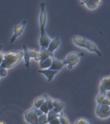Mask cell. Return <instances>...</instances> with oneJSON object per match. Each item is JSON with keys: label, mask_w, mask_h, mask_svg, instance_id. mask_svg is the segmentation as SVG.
Listing matches in <instances>:
<instances>
[{"label": "cell", "mask_w": 110, "mask_h": 124, "mask_svg": "<svg viewBox=\"0 0 110 124\" xmlns=\"http://www.w3.org/2000/svg\"><path fill=\"white\" fill-rule=\"evenodd\" d=\"M110 105H107L104 104H99L98 107H97V109L100 110H102V111H110Z\"/></svg>", "instance_id": "obj_23"}, {"label": "cell", "mask_w": 110, "mask_h": 124, "mask_svg": "<svg viewBox=\"0 0 110 124\" xmlns=\"http://www.w3.org/2000/svg\"><path fill=\"white\" fill-rule=\"evenodd\" d=\"M91 1L94 2V3H97V5L101 4L102 3V0H91Z\"/></svg>", "instance_id": "obj_35"}, {"label": "cell", "mask_w": 110, "mask_h": 124, "mask_svg": "<svg viewBox=\"0 0 110 124\" xmlns=\"http://www.w3.org/2000/svg\"><path fill=\"white\" fill-rule=\"evenodd\" d=\"M86 122H87V120L85 118H80L76 120L75 124H85Z\"/></svg>", "instance_id": "obj_32"}, {"label": "cell", "mask_w": 110, "mask_h": 124, "mask_svg": "<svg viewBox=\"0 0 110 124\" xmlns=\"http://www.w3.org/2000/svg\"><path fill=\"white\" fill-rule=\"evenodd\" d=\"M47 114H43L40 116H39V124H47Z\"/></svg>", "instance_id": "obj_19"}, {"label": "cell", "mask_w": 110, "mask_h": 124, "mask_svg": "<svg viewBox=\"0 0 110 124\" xmlns=\"http://www.w3.org/2000/svg\"><path fill=\"white\" fill-rule=\"evenodd\" d=\"M101 104L104 105H110V98L109 97H106V98L104 100L102 103Z\"/></svg>", "instance_id": "obj_33"}, {"label": "cell", "mask_w": 110, "mask_h": 124, "mask_svg": "<svg viewBox=\"0 0 110 124\" xmlns=\"http://www.w3.org/2000/svg\"><path fill=\"white\" fill-rule=\"evenodd\" d=\"M31 124H39V116L34 112L30 121Z\"/></svg>", "instance_id": "obj_24"}, {"label": "cell", "mask_w": 110, "mask_h": 124, "mask_svg": "<svg viewBox=\"0 0 110 124\" xmlns=\"http://www.w3.org/2000/svg\"><path fill=\"white\" fill-rule=\"evenodd\" d=\"M62 103V101L59 100V99H54V100H53V106H54V107L59 106Z\"/></svg>", "instance_id": "obj_29"}, {"label": "cell", "mask_w": 110, "mask_h": 124, "mask_svg": "<svg viewBox=\"0 0 110 124\" xmlns=\"http://www.w3.org/2000/svg\"><path fill=\"white\" fill-rule=\"evenodd\" d=\"M90 0H80V1H81L82 4H85L87 2H88Z\"/></svg>", "instance_id": "obj_36"}, {"label": "cell", "mask_w": 110, "mask_h": 124, "mask_svg": "<svg viewBox=\"0 0 110 124\" xmlns=\"http://www.w3.org/2000/svg\"><path fill=\"white\" fill-rule=\"evenodd\" d=\"M85 124H91V122H89V121H87V122H86Z\"/></svg>", "instance_id": "obj_38"}, {"label": "cell", "mask_w": 110, "mask_h": 124, "mask_svg": "<svg viewBox=\"0 0 110 124\" xmlns=\"http://www.w3.org/2000/svg\"><path fill=\"white\" fill-rule=\"evenodd\" d=\"M96 114L100 118H106L110 116V111H102L96 109Z\"/></svg>", "instance_id": "obj_15"}, {"label": "cell", "mask_w": 110, "mask_h": 124, "mask_svg": "<svg viewBox=\"0 0 110 124\" xmlns=\"http://www.w3.org/2000/svg\"><path fill=\"white\" fill-rule=\"evenodd\" d=\"M48 124H49V123H48Z\"/></svg>", "instance_id": "obj_41"}, {"label": "cell", "mask_w": 110, "mask_h": 124, "mask_svg": "<svg viewBox=\"0 0 110 124\" xmlns=\"http://www.w3.org/2000/svg\"><path fill=\"white\" fill-rule=\"evenodd\" d=\"M37 53V50L34 48H31L29 49V54H30V56H31V58H33L35 56L36 54Z\"/></svg>", "instance_id": "obj_31"}, {"label": "cell", "mask_w": 110, "mask_h": 124, "mask_svg": "<svg viewBox=\"0 0 110 124\" xmlns=\"http://www.w3.org/2000/svg\"><path fill=\"white\" fill-rule=\"evenodd\" d=\"M52 59H53V58H49L44 60V61H43V62H40V67L41 69H49L52 63Z\"/></svg>", "instance_id": "obj_12"}, {"label": "cell", "mask_w": 110, "mask_h": 124, "mask_svg": "<svg viewBox=\"0 0 110 124\" xmlns=\"http://www.w3.org/2000/svg\"><path fill=\"white\" fill-rule=\"evenodd\" d=\"M26 25H27V21L26 20H23L19 24L16 25L15 27H14V34L12 35V36L11 39H10V43H11L14 42L16 40V39L23 32Z\"/></svg>", "instance_id": "obj_3"}, {"label": "cell", "mask_w": 110, "mask_h": 124, "mask_svg": "<svg viewBox=\"0 0 110 124\" xmlns=\"http://www.w3.org/2000/svg\"><path fill=\"white\" fill-rule=\"evenodd\" d=\"M40 110H42L44 114H47V113L49 112V110H50V109L49 108L48 105H47L46 101H45V102L43 103V105L40 107Z\"/></svg>", "instance_id": "obj_22"}, {"label": "cell", "mask_w": 110, "mask_h": 124, "mask_svg": "<svg viewBox=\"0 0 110 124\" xmlns=\"http://www.w3.org/2000/svg\"><path fill=\"white\" fill-rule=\"evenodd\" d=\"M23 57V51L14 50L7 52L4 54L3 63L0 67L10 69L17 65Z\"/></svg>", "instance_id": "obj_1"}, {"label": "cell", "mask_w": 110, "mask_h": 124, "mask_svg": "<svg viewBox=\"0 0 110 124\" xmlns=\"http://www.w3.org/2000/svg\"><path fill=\"white\" fill-rule=\"evenodd\" d=\"M106 91H105V92H100V93L97 96V98H96L97 103L99 104H101L103 101H104V100L106 98Z\"/></svg>", "instance_id": "obj_16"}, {"label": "cell", "mask_w": 110, "mask_h": 124, "mask_svg": "<svg viewBox=\"0 0 110 124\" xmlns=\"http://www.w3.org/2000/svg\"><path fill=\"white\" fill-rule=\"evenodd\" d=\"M4 54L3 52V46L2 45H0V66L1 65L3 61Z\"/></svg>", "instance_id": "obj_26"}, {"label": "cell", "mask_w": 110, "mask_h": 124, "mask_svg": "<svg viewBox=\"0 0 110 124\" xmlns=\"http://www.w3.org/2000/svg\"><path fill=\"white\" fill-rule=\"evenodd\" d=\"M49 123L51 124H61L59 117H57V118H54V119L52 120L51 121H50Z\"/></svg>", "instance_id": "obj_30"}, {"label": "cell", "mask_w": 110, "mask_h": 124, "mask_svg": "<svg viewBox=\"0 0 110 124\" xmlns=\"http://www.w3.org/2000/svg\"><path fill=\"white\" fill-rule=\"evenodd\" d=\"M64 107H65V105H64V103H62V104L60 105L59 106L54 107L53 109H52V110H53L54 112H56V113H57V114H59V113H60V112H62V110L64 109Z\"/></svg>", "instance_id": "obj_25"}, {"label": "cell", "mask_w": 110, "mask_h": 124, "mask_svg": "<svg viewBox=\"0 0 110 124\" xmlns=\"http://www.w3.org/2000/svg\"><path fill=\"white\" fill-rule=\"evenodd\" d=\"M60 44V36L59 34L56 35V36L52 40H51V41L50 44L49 45L48 48V50H49L51 52H53L55 51V50L58 48V47L59 46Z\"/></svg>", "instance_id": "obj_5"}, {"label": "cell", "mask_w": 110, "mask_h": 124, "mask_svg": "<svg viewBox=\"0 0 110 124\" xmlns=\"http://www.w3.org/2000/svg\"><path fill=\"white\" fill-rule=\"evenodd\" d=\"M34 112L36 114L38 115V116H40L41 115H42L43 114H44L43 112L40 110V108H35V110H34Z\"/></svg>", "instance_id": "obj_34"}, {"label": "cell", "mask_w": 110, "mask_h": 124, "mask_svg": "<svg viewBox=\"0 0 110 124\" xmlns=\"http://www.w3.org/2000/svg\"><path fill=\"white\" fill-rule=\"evenodd\" d=\"M45 101V98L44 96H40L34 100V105L35 108H40V107L43 105V103Z\"/></svg>", "instance_id": "obj_14"}, {"label": "cell", "mask_w": 110, "mask_h": 124, "mask_svg": "<svg viewBox=\"0 0 110 124\" xmlns=\"http://www.w3.org/2000/svg\"><path fill=\"white\" fill-rule=\"evenodd\" d=\"M59 118H60V123L61 124H69V122L68 120V118H67V116L64 114H61L59 116Z\"/></svg>", "instance_id": "obj_20"}, {"label": "cell", "mask_w": 110, "mask_h": 124, "mask_svg": "<svg viewBox=\"0 0 110 124\" xmlns=\"http://www.w3.org/2000/svg\"><path fill=\"white\" fill-rule=\"evenodd\" d=\"M1 75H0V78H1Z\"/></svg>", "instance_id": "obj_40"}, {"label": "cell", "mask_w": 110, "mask_h": 124, "mask_svg": "<svg viewBox=\"0 0 110 124\" xmlns=\"http://www.w3.org/2000/svg\"><path fill=\"white\" fill-rule=\"evenodd\" d=\"M42 54H41L40 52H37L35 56L34 57V59L36 62H40L42 60Z\"/></svg>", "instance_id": "obj_28"}, {"label": "cell", "mask_w": 110, "mask_h": 124, "mask_svg": "<svg viewBox=\"0 0 110 124\" xmlns=\"http://www.w3.org/2000/svg\"><path fill=\"white\" fill-rule=\"evenodd\" d=\"M110 91V86H109L108 87V88H107L106 91Z\"/></svg>", "instance_id": "obj_39"}, {"label": "cell", "mask_w": 110, "mask_h": 124, "mask_svg": "<svg viewBox=\"0 0 110 124\" xmlns=\"http://www.w3.org/2000/svg\"><path fill=\"white\" fill-rule=\"evenodd\" d=\"M40 13L39 17L40 22V38H45L48 36L45 32V25L47 20V14L45 9V3H42L40 5Z\"/></svg>", "instance_id": "obj_2"}, {"label": "cell", "mask_w": 110, "mask_h": 124, "mask_svg": "<svg viewBox=\"0 0 110 124\" xmlns=\"http://www.w3.org/2000/svg\"><path fill=\"white\" fill-rule=\"evenodd\" d=\"M7 69L6 68L0 67V75L1 77H5L7 74Z\"/></svg>", "instance_id": "obj_27"}, {"label": "cell", "mask_w": 110, "mask_h": 124, "mask_svg": "<svg viewBox=\"0 0 110 124\" xmlns=\"http://www.w3.org/2000/svg\"><path fill=\"white\" fill-rule=\"evenodd\" d=\"M64 64L63 63V61L57 60L56 58H53V59H52V63L49 69L51 70H58L59 71V70L62 69V67H64Z\"/></svg>", "instance_id": "obj_9"}, {"label": "cell", "mask_w": 110, "mask_h": 124, "mask_svg": "<svg viewBox=\"0 0 110 124\" xmlns=\"http://www.w3.org/2000/svg\"><path fill=\"white\" fill-rule=\"evenodd\" d=\"M86 39L84 38L83 37L79 36H75L73 38V43L77 46L85 48L86 47Z\"/></svg>", "instance_id": "obj_8"}, {"label": "cell", "mask_w": 110, "mask_h": 124, "mask_svg": "<svg viewBox=\"0 0 110 124\" xmlns=\"http://www.w3.org/2000/svg\"><path fill=\"white\" fill-rule=\"evenodd\" d=\"M34 110H35V107L31 108L29 110H26L24 113V116H25V120L27 121L28 123L30 124V121L31 120V118L33 117V114H34Z\"/></svg>", "instance_id": "obj_13"}, {"label": "cell", "mask_w": 110, "mask_h": 124, "mask_svg": "<svg viewBox=\"0 0 110 124\" xmlns=\"http://www.w3.org/2000/svg\"><path fill=\"white\" fill-rule=\"evenodd\" d=\"M110 85V76H102L101 78V83H100V92H105L106 91L107 88Z\"/></svg>", "instance_id": "obj_6"}, {"label": "cell", "mask_w": 110, "mask_h": 124, "mask_svg": "<svg viewBox=\"0 0 110 124\" xmlns=\"http://www.w3.org/2000/svg\"><path fill=\"white\" fill-rule=\"evenodd\" d=\"M85 48H87V50H89V51H90V52L96 53V54H97V56H102L101 52H100L99 49H98V47H97V45L95 44V43H93V41H91L88 40V39L86 40V47H85Z\"/></svg>", "instance_id": "obj_7"}, {"label": "cell", "mask_w": 110, "mask_h": 124, "mask_svg": "<svg viewBox=\"0 0 110 124\" xmlns=\"http://www.w3.org/2000/svg\"><path fill=\"white\" fill-rule=\"evenodd\" d=\"M38 72L40 74H42L45 76L47 78V81H52L54 76L58 73V70H51L50 69H47L39 70Z\"/></svg>", "instance_id": "obj_4"}, {"label": "cell", "mask_w": 110, "mask_h": 124, "mask_svg": "<svg viewBox=\"0 0 110 124\" xmlns=\"http://www.w3.org/2000/svg\"><path fill=\"white\" fill-rule=\"evenodd\" d=\"M40 52L42 56V58L40 62H43L44 60H47L49 58H53V53L51 52L49 50H48L47 48H43V47H41Z\"/></svg>", "instance_id": "obj_11"}, {"label": "cell", "mask_w": 110, "mask_h": 124, "mask_svg": "<svg viewBox=\"0 0 110 124\" xmlns=\"http://www.w3.org/2000/svg\"><path fill=\"white\" fill-rule=\"evenodd\" d=\"M85 5H86V7H87L88 8L91 10L95 9V8H97V7H98V5H97V3H94L93 1H92L91 0H90V1H89L88 2H87V3H85Z\"/></svg>", "instance_id": "obj_21"}, {"label": "cell", "mask_w": 110, "mask_h": 124, "mask_svg": "<svg viewBox=\"0 0 110 124\" xmlns=\"http://www.w3.org/2000/svg\"><path fill=\"white\" fill-rule=\"evenodd\" d=\"M47 114V120H48V123L52 120L54 119V118H57V117H59L58 114H57V113H56L55 112H54L52 110H49V112Z\"/></svg>", "instance_id": "obj_18"}, {"label": "cell", "mask_w": 110, "mask_h": 124, "mask_svg": "<svg viewBox=\"0 0 110 124\" xmlns=\"http://www.w3.org/2000/svg\"><path fill=\"white\" fill-rule=\"evenodd\" d=\"M23 58L25 60V65L27 68H29L30 66V60H31V56L29 54V49L25 45H23Z\"/></svg>", "instance_id": "obj_10"}, {"label": "cell", "mask_w": 110, "mask_h": 124, "mask_svg": "<svg viewBox=\"0 0 110 124\" xmlns=\"http://www.w3.org/2000/svg\"></svg>", "instance_id": "obj_42"}, {"label": "cell", "mask_w": 110, "mask_h": 124, "mask_svg": "<svg viewBox=\"0 0 110 124\" xmlns=\"http://www.w3.org/2000/svg\"><path fill=\"white\" fill-rule=\"evenodd\" d=\"M45 98V101L47 102V105H48L49 108L51 110H52L53 108H54V106H53V100H52V98H51L48 94H45L44 95Z\"/></svg>", "instance_id": "obj_17"}, {"label": "cell", "mask_w": 110, "mask_h": 124, "mask_svg": "<svg viewBox=\"0 0 110 124\" xmlns=\"http://www.w3.org/2000/svg\"><path fill=\"white\" fill-rule=\"evenodd\" d=\"M0 124H6L5 122H3V121H0Z\"/></svg>", "instance_id": "obj_37"}]
</instances>
